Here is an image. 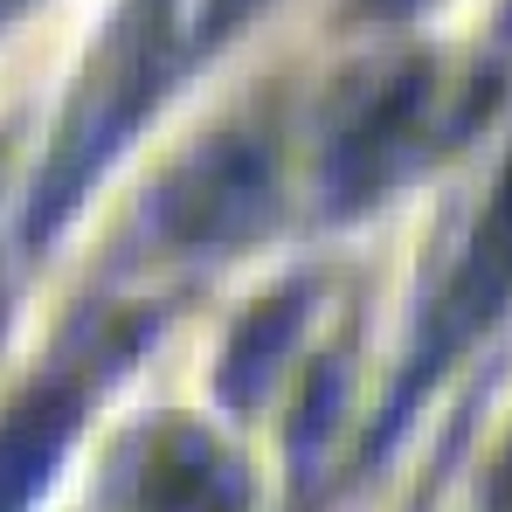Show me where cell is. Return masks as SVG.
<instances>
[{
  "label": "cell",
  "mask_w": 512,
  "mask_h": 512,
  "mask_svg": "<svg viewBox=\"0 0 512 512\" xmlns=\"http://www.w3.org/2000/svg\"><path fill=\"white\" fill-rule=\"evenodd\" d=\"M63 429H70V402H35L0 436V512H21L35 499V485L49 478V464L63 450Z\"/></svg>",
  "instance_id": "6da1fadb"
},
{
  "label": "cell",
  "mask_w": 512,
  "mask_h": 512,
  "mask_svg": "<svg viewBox=\"0 0 512 512\" xmlns=\"http://www.w3.org/2000/svg\"><path fill=\"white\" fill-rule=\"evenodd\" d=\"M139 512H236V485H229V478H222L201 450H187L167 478H160V471L146 478Z\"/></svg>",
  "instance_id": "7a4b0ae2"
}]
</instances>
